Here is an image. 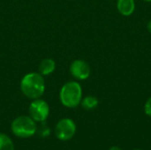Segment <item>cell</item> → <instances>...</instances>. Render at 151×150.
Wrapping results in <instances>:
<instances>
[{
	"label": "cell",
	"mask_w": 151,
	"mask_h": 150,
	"mask_svg": "<svg viewBox=\"0 0 151 150\" xmlns=\"http://www.w3.org/2000/svg\"><path fill=\"white\" fill-rule=\"evenodd\" d=\"M117 9L119 12L125 16H131L135 10V1L134 0H118Z\"/></svg>",
	"instance_id": "obj_7"
},
{
	"label": "cell",
	"mask_w": 151,
	"mask_h": 150,
	"mask_svg": "<svg viewBox=\"0 0 151 150\" xmlns=\"http://www.w3.org/2000/svg\"><path fill=\"white\" fill-rule=\"evenodd\" d=\"M144 111L147 116L151 117V96L147 100V102L144 105Z\"/></svg>",
	"instance_id": "obj_11"
},
{
	"label": "cell",
	"mask_w": 151,
	"mask_h": 150,
	"mask_svg": "<svg viewBox=\"0 0 151 150\" xmlns=\"http://www.w3.org/2000/svg\"><path fill=\"white\" fill-rule=\"evenodd\" d=\"M98 103H99L98 99L96 96L88 95V96L84 97L83 99H81V104L83 109L90 111V110H93V109L96 108L97 105H98Z\"/></svg>",
	"instance_id": "obj_9"
},
{
	"label": "cell",
	"mask_w": 151,
	"mask_h": 150,
	"mask_svg": "<svg viewBox=\"0 0 151 150\" xmlns=\"http://www.w3.org/2000/svg\"><path fill=\"white\" fill-rule=\"evenodd\" d=\"M109 150H122L120 148H119V147H117V146H114V147H112V148H111Z\"/></svg>",
	"instance_id": "obj_13"
},
{
	"label": "cell",
	"mask_w": 151,
	"mask_h": 150,
	"mask_svg": "<svg viewBox=\"0 0 151 150\" xmlns=\"http://www.w3.org/2000/svg\"><path fill=\"white\" fill-rule=\"evenodd\" d=\"M0 150H14L12 141L4 133H0Z\"/></svg>",
	"instance_id": "obj_10"
},
{
	"label": "cell",
	"mask_w": 151,
	"mask_h": 150,
	"mask_svg": "<svg viewBox=\"0 0 151 150\" xmlns=\"http://www.w3.org/2000/svg\"><path fill=\"white\" fill-rule=\"evenodd\" d=\"M29 116L35 121L43 123L49 117L50 106L48 103L41 98L33 100L29 105Z\"/></svg>",
	"instance_id": "obj_4"
},
{
	"label": "cell",
	"mask_w": 151,
	"mask_h": 150,
	"mask_svg": "<svg viewBox=\"0 0 151 150\" xmlns=\"http://www.w3.org/2000/svg\"><path fill=\"white\" fill-rule=\"evenodd\" d=\"M134 150H141V149H134Z\"/></svg>",
	"instance_id": "obj_15"
},
{
	"label": "cell",
	"mask_w": 151,
	"mask_h": 150,
	"mask_svg": "<svg viewBox=\"0 0 151 150\" xmlns=\"http://www.w3.org/2000/svg\"><path fill=\"white\" fill-rule=\"evenodd\" d=\"M76 132V125L71 118L60 119L55 128V134L60 141H66L71 140Z\"/></svg>",
	"instance_id": "obj_5"
},
{
	"label": "cell",
	"mask_w": 151,
	"mask_h": 150,
	"mask_svg": "<svg viewBox=\"0 0 151 150\" xmlns=\"http://www.w3.org/2000/svg\"><path fill=\"white\" fill-rule=\"evenodd\" d=\"M56 62L52 58H44L39 65V73L42 76H48L56 70Z\"/></svg>",
	"instance_id": "obj_8"
},
{
	"label": "cell",
	"mask_w": 151,
	"mask_h": 150,
	"mask_svg": "<svg viewBox=\"0 0 151 150\" xmlns=\"http://www.w3.org/2000/svg\"><path fill=\"white\" fill-rule=\"evenodd\" d=\"M12 133L19 138H29L36 132L35 121L30 116L17 117L11 125Z\"/></svg>",
	"instance_id": "obj_3"
},
{
	"label": "cell",
	"mask_w": 151,
	"mask_h": 150,
	"mask_svg": "<svg viewBox=\"0 0 151 150\" xmlns=\"http://www.w3.org/2000/svg\"><path fill=\"white\" fill-rule=\"evenodd\" d=\"M22 94L29 99L40 98L45 91L43 76L39 72H29L23 76L20 81Z\"/></svg>",
	"instance_id": "obj_1"
},
{
	"label": "cell",
	"mask_w": 151,
	"mask_h": 150,
	"mask_svg": "<svg viewBox=\"0 0 151 150\" xmlns=\"http://www.w3.org/2000/svg\"><path fill=\"white\" fill-rule=\"evenodd\" d=\"M70 72L73 78L79 80H85L89 78L91 68L86 61L76 59L70 65Z\"/></svg>",
	"instance_id": "obj_6"
},
{
	"label": "cell",
	"mask_w": 151,
	"mask_h": 150,
	"mask_svg": "<svg viewBox=\"0 0 151 150\" xmlns=\"http://www.w3.org/2000/svg\"><path fill=\"white\" fill-rule=\"evenodd\" d=\"M147 28H148V31L151 34V19L148 22V25H147Z\"/></svg>",
	"instance_id": "obj_12"
},
{
	"label": "cell",
	"mask_w": 151,
	"mask_h": 150,
	"mask_svg": "<svg viewBox=\"0 0 151 150\" xmlns=\"http://www.w3.org/2000/svg\"><path fill=\"white\" fill-rule=\"evenodd\" d=\"M143 1H145L147 3H151V0H143Z\"/></svg>",
	"instance_id": "obj_14"
},
{
	"label": "cell",
	"mask_w": 151,
	"mask_h": 150,
	"mask_svg": "<svg viewBox=\"0 0 151 150\" xmlns=\"http://www.w3.org/2000/svg\"><path fill=\"white\" fill-rule=\"evenodd\" d=\"M61 103L67 108H76L82 99V88L78 81H68L64 84L59 92Z\"/></svg>",
	"instance_id": "obj_2"
}]
</instances>
